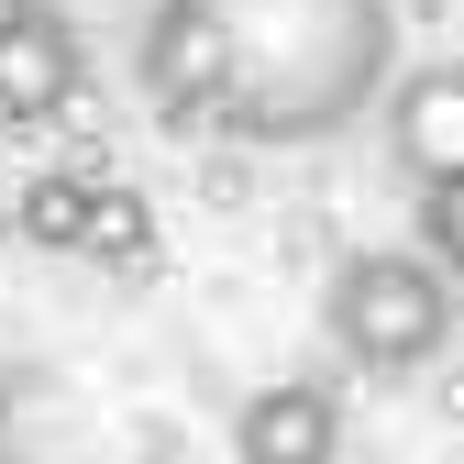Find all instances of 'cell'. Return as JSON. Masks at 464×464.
Masks as SVG:
<instances>
[{"label":"cell","instance_id":"obj_1","mask_svg":"<svg viewBox=\"0 0 464 464\" xmlns=\"http://www.w3.org/2000/svg\"><path fill=\"white\" fill-rule=\"evenodd\" d=\"M398 78V0H155L144 89L178 133L266 155L343 144Z\"/></svg>","mask_w":464,"mask_h":464},{"label":"cell","instance_id":"obj_2","mask_svg":"<svg viewBox=\"0 0 464 464\" xmlns=\"http://www.w3.org/2000/svg\"><path fill=\"white\" fill-rule=\"evenodd\" d=\"M464 321V287L453 266L420 244H365V255H343L332 287H321V332H332V354L343 365H365V376H420L442 343Z\"/></svg>","mask_w":464,"mask_h":464},{"label":"cell","instance_id":"obj_3","mask_svg":"<svg viewBox=\"0 0 464 464\" xmlns=\"http://www.w3.org/2000/svg\"><path fill=\"white\" fill-rule=\"evenodd\" d=\"M89 89V44L55 0H0V133H34L55 122Z\"/></svg>","mask_w":464,"mask_h":464},{"label":"cell","instance_id":"obj_4","mask_svg":"<svg viewBox=\"0 0 464 464\" xmlns=\"http://www.w3.org/2000/svg\"><path fill=\"white\" fill-rule=\"evenodd\" d=\"M343 453V398L321 376H276L232 410V464H332Z\"/></svg>","mask_w":464,"mask_h":464},{"label":"cell","instance_id":"obj_5","mask_svg":"<svg viewBox=\"0 0 464 464\" xmlns=\"http://www.w3.org/2000/svg\"><path fill=\"white\" fill-rule=\"evenodd\" d=\"M387 155L410 178H464V67H398L387 78Z\"/></svg>","mask_w":464,"mask_h":464},{"label":"cell","instance_id":"obj_6","mask_svg":"<svg viewBox=\"0 0 464 464\" xmlns=\"http://www.w3.org/2000/svg\"><path fill=\"white\" fill-rule=\"evenodd\" d=\"M100 188H111V178H78V166L34 178V188H23V244H44V255H78V244H89V221H100Z\"/></svg>","mask_w":464,"mask_h":464},{"label":"cell","instance_id":"obj_7","mask_svg":"<svg viewBox=\"0 0 464 464\" xmlns=\"http://www.w3.org/2000/svg\"><path fill=\"white\" fill-rule=\"evenodd\" d=\"M78 255H100V266H144V255H155V210H144L133 188H100V221H89Z\"/></svg>","mask_w":464,"mask_h":464},{"label":"cell","instance_id":"obj_8","mask_svg":"<svg viewBox=\"0 0 464 464\" xmlns=\"http://www.w3.org/2000/svg\"><path fill=\"white\" fill-rule=\"evenodd\" d=\"M420 244H431L442 266H464V178H431V188H420Z\"/></svg>","mask_w":464,"mask_h":464},{"label":"cell","instance_id":"obj_9","mask_svg":"<svg viewBox=\"0 0 464 464\" xmlns=\"http://www.w3.org/2000/svg\"><path fill=\"white\" fill-rule=\"evenodd\" d=\"M0 464H12V365H0Z\"/></svg>","mask_w":464,"mask_h":464},{"label":"cell","instance_id":"obj_10","mask_svg":"<svg viewBox=\"0 0 464 464\" xmlns=\"http://www.w3.org/2000/svg\"><path fill=\"white\" fill-rule=\"evenodd\" d=\"M453 287H464V266H453Z\"/></svg>","mask_w":464,"mask_h":464}]
</instances>
